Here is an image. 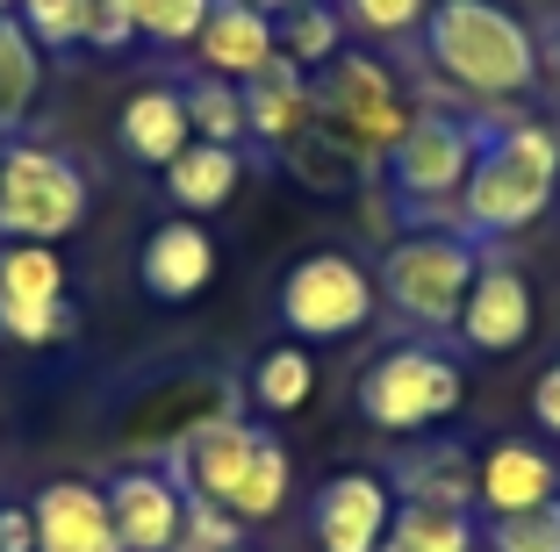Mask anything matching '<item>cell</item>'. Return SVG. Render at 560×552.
<instances>
[{
  "instance_id": "1",
  "label": "cell",
  "mask_w": 560,
  "mask_h": 552,
  "mask_svg": "<svg viewBox=\"0 0 560 552\" xmlns=\"http://www.w3.org/2000/svg\"><path fill=\"white\" fill-rule=\"evenodd\" d=\"M431 72L445 86H460L475 101H525L546 86V50L525 15H511L503 0H439L417 30Z\"/></svg>"
},
{
  "instance_id": "2",
  "label": "cell",
  "mask_w": 560,
  "mask_h": 552,
  "mask_svg": "<svg viewBox=\"0 0 560 552\" xmlns=\"http://www.w3.org/2000/svg\"><path fill=\"white\" fill-rule=\"evenodd\" d=\"M560 195V130L546 122H489L475 173L460 195V230L475 244H511Z\"/></svg>"
},
{
  "instance_id": "3",
  "label": "cell",
  "mask_w": 560,
  "mask_h": 552,
  "mask_svg": "<svg viewBox=\"0 0 560 552\" xmlns=\"http://www.w3.org/2000/svg\"><path fill=\"white\" fill-rule=\"evenodd\" d=\"M310 101H316V130L346 151L366 179H381L388 151H396L417 122V108H410V94H402V80L388 72V58L352 50V44L338 50L330 66L310 72Z\"/></svg>"
},
{
  "instance_id": "4",
  "label": "cell",
  "mask_w": 560,
  "mask_h": 552,
  "mask_svg": "<svg viewBox=\"0 0 560 552\" xmlns=\"http://www.w3.org/2000/svg\"><path fill=\"white\" fill-rule=\"evenodd\" d=\"M481 251L467 230H410L381 251V309L410 324L417 338H453L460 330V309L467 294H475V273H481Z\"/></svg>"
},
{
  "instance_id": "5",
  "label": "cell",
  "mask_w": 560,
  "mask_h": 552,
  "mask_svg": "<svg viewBox=\"0 0 560 552\" xmlns=\"http://www.w3.org/2000/svg\"><path fill=\"white\" fill-rule=\"evenodd\" d=\"M481 144H489L481 115H453V108L417 115L410 137L381 165L402 223L410 230H460V195H467V173H475Z\"/></svg>"
},
{
  "instance_id": "6",
  "label": "cell",
  "mask_w": 560,
  "mask_h": 552,
  "mask_svg": "<svg viewBox=\"0 0 560 552\" xmlns=\"http://www.w3.org/2000/svg\"><path fill=\"white\" fill-rule=\"evenodd\" d=\"M352 402H360V416L374 423L381 438H417V431H431V423L460 416L467 374H460V359L439 352L431 338L388 344L381 359H366V374H360V388H352Z\"/></svg>"
},
{
  "instance_id": "7",
  "label": "cell",
  "mask_w": 560,
  "mask_h": 552,
  "mask_svg": "<svg viewBox=\"0 0 560 552\" xmlns=\"http://www.w3.org/2000/svg\"><path fill=\"white\" fill-rule=\"evenodd\" d=\"M80 158L58 144H8L0 151V244H66L86 223Z\"/></svg>"
},
{
  "instance_id": "8",
  "label": "cell",
  "mask_w": 560,
  "mask_h": 552,
  "mask_svg": "<svg viewBox=\"0 0 560 552\" xmlns=\"http://www.w3.org/2000/svg\"><path fill=\"white\" fill-rule=\"evenodd\" d=\"M273 309L295 344H338V338H360L381 316V287L352 251H310V259L288 266Z\"/></svg>"
},
{
  "instance_id": "9",
  "label": "cell",
  "mask_w": 560,
  "mask_h": 552,
  "mask_svg": "<svg viewBox=\"0 0 560 552\" xmlns=\"http://www.w3.org/2000/svg\"><path fill=\"white\" fill-rule=\"evenodd\" d=\"M532 330H539V294H532L525 266H517L503 244H489L453 338H460V352H475V359H511V352L532 344Z\"/></svg>"
},
{
  "instance_id": "10",
  "label": "cell",
  "mask_w": 560,
  "mask_h": 552,
  "mask_svg": "<svg viewBox=\"0 0 560 552\" xmlns=\"http://www.w3.org/2000/svg\"><path fill=\"white\" fill-rule=\"evenodd\" d=\"M252 445H259V423H245V416H231V409H223V416L195 423L187 438L165 445V473L180 481V495L231 509L237 481H245V467H252Z\"/></svg>"
},
{
  "instance_id": "11",
  "label": "cell",
  "mask_w": 560,
  "mask_h": 552,
  "mask_svg": "<svg viewBox=\"0 0 560 552\" xmlns=\"http://www.w3.org/2000/svg\"><path fill=\"white\" fill-rule=\"evenodd\" d=\"M388 517H396V495H388V481L366 473V467L330 473V481L310 495V538H316V552H381Z\"/></svg>"
},
{
  "instance_id": "12",
  "label": "cell",
  "mask_w": 560,
  "mask_h": 552,
  "mask_svg": "<svg viewBox=\"0 0 560 552\" xmlns=\"http://www.w3.org/2000/svg\"><path fill=\"white\" fill-rule=\"evenodd\" d=\"M215 280V237L195 223V215H165V223L144 230L137 244V287L165 309H180V302H201Z\"/></svg>"
},
{
  "instance_id": "13",
  "label": "cell",
  "mask_w": 560,
  "mask_h": 552,
  "mask_svg": "<svg viewBox=\"0 0 560 552\" xmlns=\"http://www.w3.org/2000/svg\"><path fill=\"white\" fill-rule=\"evenodd\" d=\"M108 517H116L122 552H173L187 524V495L165 467H122L108 473Z\"/></svg>"
},
{
  "instance_id": "14",
  "label": "cell",
  "mask_w": 560,
  "mask_h": 552,
  "mask_svg": "<svg viewBox=\"0 0 560 552\" xmlns=\"http://www.w3.org/2000/svg\"><path fill=\"white\" fill-rule=\"evenodd\" d=\"M36 517V552H122L116 517H108V488L94 481H44L30 495Z\"/></svg>"
},
{
  "instance_id": "15",
  "label": "cell",
  "mask_w": 560,
  "mask_h": 552,
  "mask_svg": "<svg viewBox=\"0 0 560 552\" xmlns=\"http://www.w3.org/2000/svg\"><path fill=\"white\" fill-rule=\"evenodd\" d=\"M245 122H252V144L266 151V158H288V151L302 144V137L316 130V101H310V72L280 50L266 72H252L245 80Z\"/></svg>"
},
{
  "instance_id": "16",
  "label": "cell",
  "mask_w": 560,
  "mask_h": 552,
  "mask_svg": "<svg viewBox=\"0 0 560 552\" xmlns=\"http://www.w3.org/2000/svg\"><path fill=\"white\" fill-rule=\"evenodd\" d=\"M195 58H201V72L245 86L252 72H266L280 58V22L259 15L252 0H215L209 22H201V36H195Z\"/></svg>"
},
{
  "instance_id": "17",
  "label": "cell",
  "mask_w": 560,
  "mask_h": 552,
  "mask_svg": "<svg viewBox=\"0 0 560 552\" xmlns=\"http://www.w3.org/2000/svg\"><path fill=\"white\" fill-rule=\"evenodd\" d=\"M475 488H481L475 509H489V517L539 509V503L560 495V459L539 453V445H525V438H495L489 453H481V467H475Z\"/></svg>"
},
{
  "instance_id": "18",
  "label": "cell",
  "mask_w": 560,
  "mask_h": 552,
  "mask_svg": "<svg viewBox=\"0 0 560 552\" xmlns=\"http://www.w3.org/2000/svg\"><path fill=\"white\" fill-rule=\"evenodd\" d=\"M116 144L130 151L137 165L165 173V165L180 158L195 144V122H187V101H180V80H159V86H137L116 115Z\"/></svg>"
},
{
  "instance_id": "19",
  "label": "cell",
  "mask_w": 560,
  "mask_h": 552,
  "mask_svg": "<svg viewBox=\"0 0 560 552\" xmlns=\"http://www.w3.org/2000/svg\"><path fill=\"white\" fill-rule=\"evenodd\" d=\"M475 467L481 459L467 453V445H453V438H439V445H417V453H402L396 467V481H388V495L396 503H424V509H467L475 517V503H481V488H475Z\"/></svg>"
},
{
  "instance_id": "20",
  "label": "cell",
  "mask_w": 560,
  "mask_h": 552,
  "mask_svg": "<svg viewBox=\"0 0 560 552\" xmlns=\"http://www.w3.org/2000/svg\"><path fill=\"white\" fill-rule=\"evenodd\" d=\"M237 187H245V151H231V144H187L180 158L165 165V201L180 215H215V209H231L237 201Z\"/></svg>"
},
{
  "instance_id": "21",
  "label": "cell",
  "mask_w": 560,
  "mask_h": 552,
  "mask_svg": "<svg viewBox=\"0 0 560 552\" xmlns=\"http://www.w3.org/2000/svg\"><path fill=\"white\" fill-rule=\"evenodd\" d=\"M245 395H252V409L259 416H295V409H310V395H316V359H310V344H266L259 359H252V374H245Z\"/></svg>"
},
{
  "instance_id": "22",
  "label": "cell",
  "mask_w": 560,
  "mask_h": 552,
  "mask_svg": "<svg viewBox=\"0 0 560 552\" xmlns=\"http://www.w3.org/2000/svg\"><path fill=\"white\" fill-rule=\"evenodd\" d=\"M44 50H36V36L22 30L15 15H0V137L22 130L36 108V94H44Z\"/></svg>"
},
{
  "instance_id": "23",
  "label": "cell",
  "mask_w": 560,
  "mask_h": 552,
  "mask_svg": "<svg viewBox=\"0 0 560 552\" xmlns=\"http://www.w3.org/2000/svg\"><path fill=\"white\" fill-rule=\"evenodd\" d=\"M180 101H187V122H195L201 144H231V151H245V144H252L245 86H237V80H215V72H187V80H180Z\"/></svg>"
},
{
  "instance_id": "24",
  "label": "cell",
  "mask_w": 560,
  "mask_h": 552,
  "mask_svg": "<svg viewBox=\"0 0 560 552\" xmlns=\"http://www.w3.org/2000/svg\"><path fill=\"white\" fill-rule=\"evenodd\" d=\"M381 552H481V524L467 509H424V503H396Z\"/></svg>"
},
{
  "instance_id": "25",
  "label": "cell",
  "mask_w": 560,
  "mask_h": 552,
  "mask_svg": "<svg viewBox=\"0 0 560 552\" xmlns=\"http://www.w3.org/2000/svg\"><path fill=\"white\" fill-rule=\"evenodd\" d=\"M288 488H295V459H288V445H280L273 431H259V445H252V467H245V481H237V495H231V517H237V524L280 517Z\"/></svg>"
},
{
  "instance_id": "26",
  "label": "cell",
  "mask_w": 560,
  "mask_h": 552,
  "mask_svg": "<svg viewBox=\"0 0 560 552\" xmlns=\"http://www.w3.org/2000/svg\"><path fill=\"white\" fill-rule=\"evenodd\" d=\"M0 302H66L58 244H0Z\"/></svg>"
},
{
  "instance_id": "27",
  "label": "cell",
  "mask_w": 560,
  "mask_h": 552,
  "mask_svg": "<svg viewBox=\"0 0 560 552\" xmlns=\"http://www.w3.org/2000/svg\"><path fill=\"white\" fill-rule=\"evenodd\" d=\"M280 50H288L302 72L330 66V58L346 50V22H338V0H316V8H295V15H280Z\"/></svg>"
},
{
  "instance_id": "28",
  "label": "cell",
  "mask_w": 560,
  "mask_h": 552,
  "mask_svg": "<svg viewBox=\"0 0 560 552\" xmlns=\"http://www.w3.org/2000/svg\"><path fill=\"white\" fill-rule=\"evenodd\" d=\"M15 22L36 36V50H44V58H66V50H86L94 0H15Z\"/></svg>"
},
{
  "instance_id": "29",
  "label": "cell",
  "mask_w": 560,
  "mask_h": 552,
  "mask_svg": "<svg viewBox=\"0 0 560 552\" xmlns=\"http://www.w3.org/2000/svg\"><path fill=\"white\" fill-rule=\"evenodd\" d=\"M431 8H439V0H338V22L374 36V44H402V36L424 30Z\"/></svg>"
},
{
  "instance_id": "30",
  "label": "cell",
  "mask_w": 560,
  "mask_h": 552,
  "mask_svg": "<svg viewBox=\"0 0 560 552\" xmlns=\"http://www.w3.org/2000/svg\"><path fill=\"white\" fill-rule=\"evenodd\" d=\"M280 165H288V173H295L302 187H310V195H352V179H366L360 165H352L346 151L330 144L324 130H310V137H302V144L288 151V158H280Z\"/></svg>"
},
{
  "instance_id": "31",
  "label": "cell",
  "mask_w": 560,
  "mask_h": 552,
  "mask_svg": "<svg viewBox=\"0 0 560 552\" xmlns=\"http://www.w3.org/2000/svg\"><path fill=\"white\" fill-rule=\"evenodd\" d=\"M481 545L489 552H560V495L539 509H511V517L481 524Z\"/></svg>"
},
{
  "instance_id": "32",
  "label": "cell",
  "mask_w": 560,
  "mask_h": 552,
  "mask_svg": "<svg viewBox=\"0 0 560 552\" xmlns=\"http://www.w3.org/2000/svg\"><path fill=\"white\" fill-rule=\"evenodd\" d=\"M215 0H144L137 8V44H159V50H195L201 22H209Z\"/></svg>"
},
{
  "instance_id": "33",
  "label": "cell",
  "mask_w": 560,
  "mask_h": 552,
  "mask_svg": "<svg viewBox=\"0 0 560 552\" xmlns=\"http://www.w3.org/2000/svg\"><path fill=\"white\" fill-rule=\"evenodd\" d=\"M80 330L72 302H0V338L8 344H58Z\"/></svg>"
},
{
  "instance_id": "34",
  "label": "cell",
  "mask_w": 560,
  "mask_h": 552,
  "mask_svg": "<svg viewBox=\"0 0 560 552\" xmlns=\"http://www.w3.org/2000/svg\"><path fill=\"white\" fill-rule=\"evenodd\" d=\"M245 531L252 524H237L223 503H195V495H187V524H180V545L173 552H237Z\"/></svg>"
},
{
  "instance_id": "35",
  "label": "cell",
  "mask_w": 560,
  "mask_h": 552,
  "mask_svg": "<svg viewBox=\"0 0 560 552\" xmlns=\"http://www.w3.org/2000/svg\"><path fill=\"white\" fill-rule=\"evenodd\" d=\"M137 8L144 0H94V22H86V50H130L137 44Z\"/></svg>"
},
{
  "instance_id": "36",
  "label": "cell",
  "mask_w": 560,
  "mask_h": 552,
  "mask_svg": "<svg viewBox=\"0 0 560 552\" xmlns=\"http://www.w3.org/2000/svg\"><path fill=\"white\" fill-rule=\"evenodd\" d=\"M532 416H539V431H546V438L560 445V359L546 366L539 380H532Z\"/></svg>"
},
{
  "instance_id": "37",
  "label": "cell",
  "mask_w": 560,
  "mask_h": 552,
  "mask_svg": "<svg viewBox=\"0 0 560 552\" xmlns=\"http://www.w3.org/2000/svg\"><path fill=\"white\" fill-rule=\"evenodd\" d=\"M0 552H36V517H30V503H0Z\"/></svg>"
},
{
  "instance_id": "38",
  "label": "cell",
  "mask_w": 560,
  "mask_h": 552,
  "mask_svg": "<svg viewBox=\"0 0 560 552\" xmlns=\"http://www.w3.org/2000/svg\"><path fill=\"white\" fill-rule=\"evenodd\" d=\"M539 50H546V86H553V94H560V30H553V36H546V44H539Z\"/></svg>"
},
{
  "instance_id": "39",
  "label": "cell",
  "mask_w": 560,
  "mask_h": 552,
  "mask_svg": "<svg viewBox=\"0 0 560 552\" xmlns=\"http://www.w3.org/2000/svg\"><path fill=\"white\" fill-rule=\"evenodd\" d=\"M259 15H295V8H316V0H252Z\"/></svg>"
},
{
  "instance_id": "40",
  "label": "cell",
  "mask_w": 560,
  "mask_h": 552,
  "mask_svg": "<svg viewBox=\"0 0 560 552\" xmlns=\"http://www.w3.org/2000/svg\"><path fill=\"white\" fill-rule=\"evenodd\" d=\"M0 15H15V0H0Z\"/></svg>"
},
{
  "instance_id": "41",
  "label": "cell",
  "mask_w": 560,
  "mask_h": 552,
  "mask_svg": "<svg viewBox=\"0 0 560 552\" xmlns=\"http://www.w3.org/2000/svg\"><path fill=\"white\" fill-rule=\"evenodd\" d=\"M0 151H8V137H0Z\"/></svg>"
},
{
  "instance_id": "42",
  "label": "cell",
  "mask_w": 560,
  "mask_h": 552,
  "mask_svg": "<svg viewBox=\"0 0 560 552\" xmlns=\"http://www.w3.org/2000/svg\"><path fill=\"white\" fill-rule=\"evenodd\" d=\"M237 552H252V545H237Z\"/></svg>"
}]
</instances>
